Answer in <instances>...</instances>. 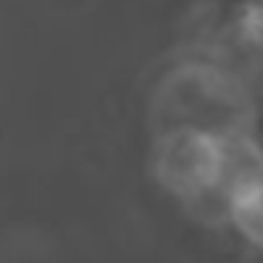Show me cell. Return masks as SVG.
Here are the masks:
<instances>
[{
	"instance_id": "obj_1",
	"label": "cell",
	"mask_w": 263,
	"mask_h": 263,
	"mask_svg": "<svg viewBox=\"0 0 263 263\" xmlns=\"http://www.w3.org/2000/svg\"><path fill=\"white\" fill-rule=\"evenodd\" d=\"M161 170L173 187L204 193L206 187L218 184V178H221L223 150L204 133H176L161 153Z\"/></svg>"
}]
</instances>
